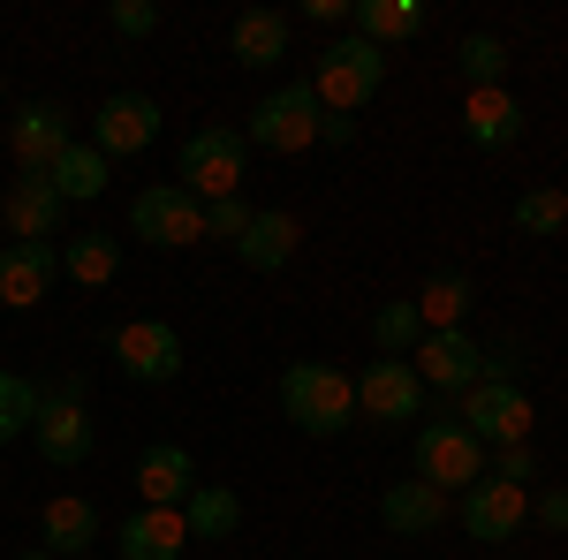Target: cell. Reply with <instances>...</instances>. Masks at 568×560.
<instances>
[{"mask_svg":"<svg viewBox=\"0 0 568 560\" xmlns=\"http://www.w3.org/2000/svg\"><path fill=\"white\" fill-rule=\"evenodd\" d=\"M281 417L311 439H334L356 425V379L342 364H288L281 371Z\"/></svg>","mask_w":568,"mask_h":560,"instance_id":"obj_1","label":"cell"},{"mask_svg":"<svg viewBox=\"0 0 568 560\" xmlns=\"http://www.w3.org/2000/svg\"><path fill=\"white\" fill-rule=\"evenodd\" d=\"M379 84H387V53H379V45H364L356 31L326 39L318 69H311V91H318V106H326V114H364V99H379Z\"/></svg>","mask_w":568,"mask_h":560,"instance_id":"obj_2","label":"cell"},{"mask_svg":"<svg viewBox=\"0 0 568 560\" xmlns=\"http://www.w3.org/2000/svg\"><path fill=\"white\" fill-rule=\"evenodd\" d=\"M243 160H251V144L243 130H227V122H205V130L182 136V167L175 182L197 197V205H220V197H243Z\"/></svg>","mask_w":568,"mask_h":560,"instance_id":"obj_3","label":"cell"},{"mask_svg":"<svg viewBox=\"0 0 568 560\" xmlns=\"http://www.w3.org/2000/svg\"><path fill=\"white\" fill-rule=\"evenodd\" d=\"M318 122H326V106H318L311 77H296V84L265 91L258 106H251L243 144H258V152H311V144H318Z\"/></svg>","mask_w":568,"mask_h":560,"instance_id":"obj_4","label":"cell"},{"mask_svg":"<svg viewBox=\"0 0 568 560\" xmlns=\"http://www.w3.org/2000/svg\"><path fill=\"white\" fill-rule=\"evenodd\" d=\"M409 455H417V477H425L433 492H470L485 477V447L455 425V417H425L417 439H409Z\"/></svg>","mask_w":568,"mask_h":560,"instance_id":"obj_5","label":"cell"},{"mask_svg":"<svg viewBox=\"0 0 568 560\" xmlns=\"http://www.w3.org/2000/svg\"><path fill=\"white\" fill-rule=\"evenodd\" d=\"M455 425H463L485 455H493V447L530 439V425H538V417H530V394L516 387V379H478V387L455 401Z\"/></svg>","mask_w":568,"mask_h":560,"instance_id":"obj_6","label":"cell"},{"mask_svg":"<svg viewBox=\"0 0 568 560\" xmlns=\"http://www.w3.org/2000/svg\"><path fill=\"white\" fill-rule=\"evenodd\" d=\"M130 235L152 243V251H190V243H205V205L182 182H152L130 205Z\"/></svg>","mask_w":568,"mask_h":560,"instance_id":"obj_7","label":"cell"},{"mask_svg":"<svg viewBox=\"0 0 568 560\" xmlns=\"http://www.w3.org/2000/svg\"><path fill=\"white\" fill-rule=\"evenodd\" d=\"M106 356L130 371L136 387H168L182 379V334L168 318H122L114 334H106Z\"/></svg>","mask_w":568,"mask_h":560,"instance_id":"obj_8","label":"cell"},{"mask_svg":"<svg viewBox=\"0 0 568 560\" xmlns=\"http://www.w3.org/2000/svg\"><path fill=\"white\" fill-rule=\"evenodd\" d=\"M409 371L425 379V394H439V401H463V394L485 379V342L478 334H425V342L409 348Z\"/></svg>","mask_w":568,"mask_h":560,"instance_id":"obj_9","label":"cell"},{"mask_svg":"<svg viewBox=\"0 0 568 560\" xmlns=\"http://www.w3.org/2000/svg\"><path fill=\"white\" fill-rule=\"evenodd\" d=\"M69 144H77L69 136V106H53V99H23L8 114V160H16V174H53V160Z\"/></svg>","mask_w":568,"mask_h":560,"instance_id":"obj_10","label":"cell"},{"mask_svg":"<svg viewBox=\"0 0 568 560\" xmlns=\"http://www.w3.org/2000/svg\"><path fill=\"white\" fill-rule=\"evenodd\" d=\"M356 417H372V425H417V417H425V379L409 371V356L364 364V379H356Z\"/></svg>","mask_w":568,"mask_h":560,"instance_id":"obj_11","label":"cell"},{"mask_svg":"<svg viewBox=\"0 0 568 560\" xmlns=\"http://www.w3.org/2000/svg\"><path fill=\"white\" fill-rule=\"evenodd\" d=\"M455 522H463L478 546H508L530 522V492L524 485H500V477H478L470 492H455Z\"/></svg>","mask_w":568,"mask_h":560,"instance_id":"obj_12","label":"cell"},{"mask_svg":"<svg viewBox=\"0 0 568 560\" xmlns=\"http://www.w3.org/2000/svg\"><path fill=\"white\" fill-rule=\"evenodd\" d=\"M160 136V99H144V91H114L99 114H91V152L114 167V160H136L144 144Z\"/></svg>","mask_w":568,"mask_h":560,"instance_id":"obj_13","label":"cell"},{"mask_svg":"<svg viewBox=\"0 0 568 560\" xmlns=\"http://www.w3.org/2000/svg\"><path fill=\"white\" fill-rule=\"evenodd\" d=\"M91 409L84 401H61V394H39V417H31V447H39L53 470H77L91 462Z\"/></svg>","mask_w":568,"mask_h":560,"instance_id":"obj_14","label":"cell"},{"mask_svg":"<svg viewBox=\"0 0 568 560\" xmlns=\"http://www.w3.org/2000/svg\"><path fill=\"white\" fill-rule=\"evenodd\" d=\"M61 190L45 182V174H16L8 190H0V227L16 235V243H53L61 235Z\"/></svg>","mask_w":568,"mask_h":560,"instance_id":"obj_15","label":"cell"},{"mask_svg":"<svg viewBox=\"0 0 568 560\" xmlns=\"http://www.w3.org/2000/svg\"><path fill=\"white\" fill-rule=\"evenodd\" d=\"M53 281H61V251L53 243H0V310L45 303Z\"/></svg>","mask_w":568,"mask_h":560,"instance_id":"obj_16","label":"cell"},{"mask_svg":"<svg viewBox=\"0 0 568 560\" xmlns=\"http://www.w3.org/2000/svg\"><path fill=\"white\" fill-rule=\"evenodd\" d=\"M136 492H144V508H182V500L197 492V462H190V447L152 439V447L136 455Z\"/></svg>","mask_w":568,"mask_h":560,"instance_id":"obj_17","label":"cell"},{"mask_svg":"<svg viewBox=\"0 0 568 560\" xmlns=\"http://www.w3.org/2000/svg\"><path fill=\"white\" fill-rule=\"evenodd\" d=\"M288 39H296V23H288L281 8H243L235 31H227V53H235L243 69H281V61H288Z\"/></svg>","mask_w":568,"mask_h":560,"instance_id":"obj_18","label":"cell"},{"mask_svg":"<svg viewBox=\"0 0 568 560\" xmlns=\"http://www.w3.org/2000/svg\"><path fill=\"white\" fill-rule=\"evenodd\" d=\"M463 136H470L478 152H508V144H524V106L508 99V84L470 91V99H463Z\"/></svg>","mask_w":568,"mask_h":560,"instance_id":"obj_19","label":"cell"},{"mask_svg":"<svg viewBox=\"0 0 568 560\" xmlns=\"http://www.w3.org/2000/svg\"><path fill=\"white\" fill-rule=\"evenodd\" d=\"M447 516H455L447 492H433L425 477H409V485H387V492H379V522H387L394 538H433Z\"/></svg>","mask_w":568,"mask_h":560,"instance_id":"obj_20","label":"cell"},{"mask_svg":"<svg viewBox=\"0 0 568 560\" xmlns=\"http://www.w3.org/2000/svg\"><path fill=\"white\" fill-rule=\"evenodd\" d=\"M39 538H45V553H53V560H84L91 546H99V508H91L84 492H61V500H45Z\"/></svg>","mask_w":568,"mask_h":560,"instance_id":"obj_21","label":"cell"},{"mask_svg":"<svg viewBox=\"0 0 568 560\" xmlns=\"http://www.w3.org/2000/svg\"><path fill=\"white\" fill-rule=\"evenodd\" d=\"M349 31L364 45H409L425 39V0H349Z\"/></svg>","mask_w":568,"mask_h":560,"instance_id":"obj_22","label":"cell"},{"mask_svg":"<svg viewBox=\"0 0 568 560\" xmlns=\"http://www.w3.org/2000/svg\"><path fill=\"white\" fill-rule=\"evenodd\" d=\"M182 553H190L182 508H136V516H122V560H182Z\"/></svg>","mask_w":568,"mask_h":560,"instance_id":"obj_23","label":"cell"},{"mask_svg":"<svg viewBox=\"0 0 568 560\" xmlns=\"http://www.w3.org/2000/svg\"><path fill=\"white\" fill-rule=\"evenodd\" d=\"M417 318H425V334H455L463 318H470V303H478V288H470V273L463 265H439V273H425V288H417Z\"/></svg>","mask_w":568,"mask_h":560,"instance_id":"obj_24","label":"cell"},{"mask_svg":"<svg viewBox=\"0 0 568 560\" xmlns=\"http://www.w3.org/2000/svg\"><path fill=\"white\" fill-rule=\"evenodd\" d=\"M296 243H304V220H296V213H251L243 243H235V258L251 265V273H281V265L296 258Z\"/></svg>","mask_w":568,"mask_h":560,"instance_id":"obj_25","label":"cell"},{"mask_svg":"<svg viewBox=\"0 0 568 560\" xmlns=\"http://www.w3.org/2000/svg\"><path fill=\"white\" fill-rule=\"evenodd\" d=\"M182 530H190V546H220V538L243 530V500H235L227 485H197V492L182 500Z\"/></svg>","mask_w":568,"mask_h":560,"instance_id":"obj_26","label":"cell"},{"mask_svg":"<svg viewBox=\"0 0 568 560\" xmlns=\"http://www.w3.org/2000/svg\"><path fill=\"white\" fill-rule=\"evenodd\" d=\"M61 273H69L77 288H106V281L122 273V235H106V227L69 235V243H61Z\"/></svg>","mask_w":568,"mask_h":560,"instance_id":"obj_27","label":"cell"},{"mask_svg":"<svg viewBox=\"0 0 568 560\" xmlns=\"http://www.w3.org/2000/svg\"><path fill=\"white\" fill-rule=\"evenodd\" d=\"M53 190H61V205H91V197H106V182H114V167L91 152V144H69L61 160H53V174H45Z\"/></svg>","mask_w":568,"mask_h":560,"instance_id":"obj_28","label":"cell"},{"mask_svg":"<svg viewBox=\"0 0 568 560\" xmlns=\"http://www.w3.org/2000/svg\"><path fill=\"white\" fill-rule=\"evenodd\" d=\"M417 342H425L417 303H379V310H372V348H379V356H409Z\"/></svg>","mask_w":568,"mask_h":560,"instance_id":"obj_29","label":"cell"},{"mask_svg":"<svg viewBox=\"0 0 568 560\" xmlns=\"http://www.w3.org/2000/svg\"><path fill=\"white\" fill-rule=\"evenodd\" d=\"M455 69L470 77V91H493L500 77H508V45L493 39V31H470V39L455 45Z\"/></svg>","mask_w":568,"mask_h":560,"instance_id":"obj_30","label":"cell"},{"mask_svg":"<svg viewBox=\"0 0 568 560\" xmlns=\"http://www.w3.org/2000/svg\"><path fill=\"white\" fill-rule=\"evenodd\" d=\"M39 394H45V387H31L23 371H0V447H8V439H31Z\"/></svg>","mask_w":568,"mask_h":560,"instance_id":"obj_31","label":"cell"},{"mask_svg":"<svg viewBox=\"0 0 568 560\" xmlns=\"http://www.w3.org/2000/svg\"><path fill=\"white\" fill-rule=\"evenodd\" d=\"M516 227H524V235H561L568 227V197L554 190V182L524 190V197H516Z\"/></svg>","mask_w":568,"mask_h":560,"instance_id":"obj_32","label":"cell"},{"mask_svg":"<svg viewBox=\"0 0 568 560\" xmlns=\"http://www.w3.org/2000/svg\"><path fill=\"white\" fill-rule=\"evenodd\" d=\"M485 477H500V485H538V447H530V439L493 447V455H485Z\"/></svg>","mask_w":568,"mask_h":560,"instance_id":"obj_33","label":"cell"},{"mask_svg":"<svg viewBox=\"0 0 568 560\" xmlns=\"http://www.w3.org/2000/svg\"><path fill=\"white\" fill-rule=\"evenodd\" d=\"M243 227H251V205H243V197L205 205V243H243Z\"/></svg>","mask_w":568,"mask_h":560,"instance_id":"obj_34","label":"cell"},{"mask_svg":"<svg viewBox=\"0 0 568 560\" xmlns=\"http://www.w3.org/2000/svg\"><path fill=\"white\" fill-rule=\"evenodd\" d=\"M106 23H114V39H152V31H160V8H152V0H114Z\"/></svg>","mask_w":568,"mask_h":560,"instance_id":"obj_35","label":"cell"},{"mask_svg":"<svg viewBox=\"0 0 568 560\" xmlns=\"http://www.w3.org/2000/svg\"><path fill=\"white\" fill-rule=\"evenodd\" d=\"M530 522H546V530H568V485H546V492L530 500Z\"/></svg>","mask_w":568,"mask_h":560,"instance_id":"obj_36","label":"cell"},{"mask_svg":"<svg viewBox=\"0 0 568 560\" xmlns=\"http://www.w3.org/2000/svg\"><path fill=\"white\" fill-rule=\"evenodd\" d=\"M516 371H524V348H516V342L485 348V379H516Z\"/></svg>","mask_w":568,"mask_h":560,"instance_id":"obj_37","label":"cell"},{"mask_svg":"<svg viewBox=\"0 0 568 560\" xmlns=\"http://www.w3.org/2000/svg\"><path fill=\"white\" fill-rule=\"evenodd\" d=\"M318 144H356V114H326L318 122Z\"/></svg>","mask_w":568,"mask_h":560,"instance_id":"obj_38","label":"cell"},{"mask_svg":"<svg viewBox=\"0 0 568 560\" xmlns=\"http://www.w3.org/2000/svg\"><path fill=\"white\" fill-rule=\"evenodd\" d=\"M45 394H61V401H91V379H84V371H61Z\"/></svg>","mask_w":568,"mask_h":560,"instance_id":"obj_39","label":"cell"},{"mask_svg":"<svg viewBox=\"0 0 568 560\" xmlns=\"http://www.w3.org/2000/svg\"><path fill=\"white\" fill-rule=\"evenodd\" d=\"M311 23H349V0H304Z\"/></svg>","mask_w":568,"mask_h":560,"instance_id":"obj_40","label":"cell"},{"mask_svg":"<svg viewBox=\"0 0 568 560\" xmlns=\"http://www.w3.org/2000/svg\"><path fill=\"white\" fill-rule=\"evenodd\" d=\"M16 560H53V553H45V546H31V553H16Z\"/></svg>","mask_w":568,"mask_h":560,"instance_id":"obj_41","label":"cell"},{"mask_svg":"<svg viewBox=\"0 0 568 560\" xmlns=\"http://www.w3.org/2000/svg\"><path fill=\"white\" fill-rule=\"evenodd\" d=\"M0 99H8V77H0Z\"/></svg>","mask_w":568,"mask_h":560,"instance_id":"obj_42","label":"cell"},{"mask_svg":"<svg viewBox=\"0 0 568 560\" xmlns=\"http://www.w3.org/2000/svg\"><path fill=\"white\" fill-rule=\"evenodd\" d=\"M84 560H99V553H84Z\"/></svg>","mask_w":568,"mask_h":560,"instance_id":"obj_43","label":"cell"}]
</instances>
